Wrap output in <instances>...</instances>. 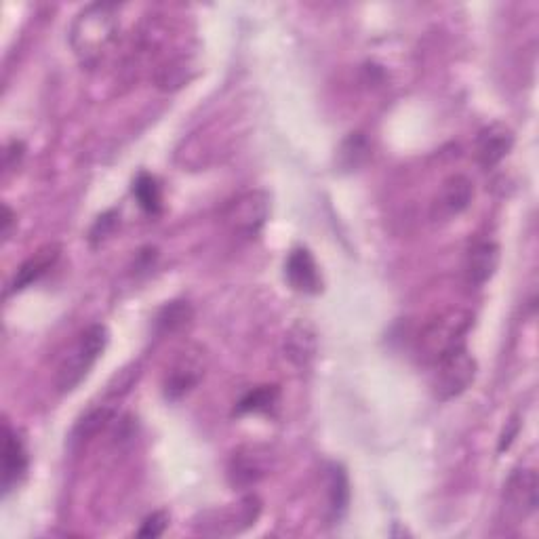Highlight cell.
Instances as JSON below:
<instances>
[{"mask_svg":"<svg viewBox=\"0 0 539 539\" xmlns=\"http://www.w3.org/2000/svg\"><path fill=\"white\" fill-rule=\"evenodd\" d=\"M514 146V133L504 123H491L485 129L478 131L474 152L476 161L483 169H493L510 154Z\"/></svg>","mask_w":539,"mask_h":539,"instance_id":"9","label":"cell"},{"mask_svg":"<svg viewBox=\"0 0 539 539\" xmlns=\"http://www.w3.org/2000/svg\"><path fill=\"white\" fill-rule=\"evenodd\" d=\"M270 472V451L262 447H245L238 449L232 459L228 476L230 483L238 489H249L257 485Z\"/></svg>","mask_w":539,"mask_h":539,"instance_id":"6","label":"cell"},{"mask_svg":"<svg viewBox=\"0 0 539 539\" xmlns=\"http://www.w3.org/2000/svg\"><path fill=\"white\" fill-rule=\"evenodd\" d=\"M369 150L371 148L367 137L363 133H352L342 144V148H339V165L348 171L361 167L367 161Z\"/></svg>","mask_w":539,"mask_h":539,"instance_id":"18","label":"cell"},{"mask_svg":"<svg viewBox=\"0 0 539 539\" xmlns=\"http://www.w3.org/2000/svg\"><path fill=\"white\" fill-rule=\"evenodd\" d=\"M203 352L201 350H186L177 356V361L165 375V396L169 401L186 396L203 377Z\"/></svg>","mask_w":539,"mask_h":539,"instance_id":"7","label":"cell"},{"mask_svg":"<svg viewBox=\"0 0 539 539\" xmlns=\"http://www.w3.org/2000/svg\"><path fill=\"white\" fill-rule=\"evenodd\" d=\"M106 344L108 331L104 325H91L89 329H85L57 369V390L66 394L81 386L83 379L97 363V358L106 350Z\"/></svg>","mask_w":539,"mask_h":539,"instance_id":"3","label":"cell"},{"mask_svg":"<svg viewBox=\"0 0 539 539\" xmlns=\"http://www.w3.org/2000/svg\"><path fill=\"white\" fill-rule=\"evenodd\" d=\"M537 472L533 468L514 470L506 483V506L518 518H527L537 512Z\"/></svg>","mask_w":539,"mask_h":539,"instance_id":"10","label":"cell"},{"mask_svg":"<svg viewBox=\"0 0 539 539\" xmlns=\"http://www.w3.org/2000/svg\"><path fill=\"white\" fill-rule=\"evenodd\" d=\"M499 266V247L491 241L476 243L466 255V278L470 285L481 287L491 281Z\"/></svg>","mask_w":539,"mask_h":539,"instance_id":"14","label":"cell"},{"mask_svg":"<svg viewBox=\"0 0 539 539\" xmlns=\"http://www.w3.org/2000/svg\"><path fill=\"white\" fill-rule=\"evenodd\" d=\"M24 152H26V146L22 142H17V139H13V142L5 148V171H13L19 167V163H22L24 158Z\"/></svg>","mask_w":539,"mask_h":539,"instance_id":"24","label":"cell"},{"mask_svg":"<svg viewBox=\"0 0 539 539\" xmlns=\"http://www.w3.org/2000/svg\"><path fill=\"white\" fill-rule=\"evenodd\" d=\"M327 497H329V518L333 523L342 521L350 504V481L344 466L331 464L327 470Z\"/></svg>","mask_w":539,"mask_h":539,"instance_id":"16","label":"cell"},{"mask_svg":"<svg viewBox=\"0 0 539 539\" xmlns=\"http://www.w3.org/2000/svg\"><path fill=\"white\" fill-rule=\"evenodd\" d=\"M15 226H17V215L5 205L3 207V238H5V241H9V238H11Z\"/></svg>","mask_w":539,"mask_h":539,"instance_id":"25","label":"cell"},{"mask_svg":"<svg viewBox=\"0 0 539 539\" xmlns=\"http://www.w3.org/2000/svg\"><path fill=\"white\" fill-rule=\"evenodd\" d=\"M114 224H116V213H114V211L104 213L102 217L97 219L95 226L91 228V241H93V243L104 241V238H106V236L112 232Z\"/></svg>","mask_w":539,"mask_h":539,"instance_id":"23","label":"cell"},{"mask_svg":"<svg viewBox=\"0 0 539 539\" xmlns=\"http://www.w3.org/2000/svg\"><path fill=\"white\" fill-rule=\"evenodd\" d=\"M108 422H110V409L99 407V409L89 411L74 428V441H81V443L89 441V438L95 436L99 430H104Z\"/></svg>","mask_w":539,"mask_h":539,"instance_id":"19","label":"cell"},{"mask_svg":"<svg viewBox=\"0 0 539 539\" xmlns=\"http://www.w3.org/2000/svg\"><path fill=\"white\" fill-rule=\"evenodd\" d=\"M278 390L274 386H262L251 390L241 403H238L236 411L238 413H249V411H270V407L276 403Z\"/></svg>","mask_w":539,"mask_h":539,"instance_id":"21","label":"cell"},{"mask_svg":"<svg viewBox=\"0 0 539 539\" xmlns=\"http://www.w3.org/2000/svg\"><path fill=\"white\" fill-rule=\"evenodd\" d=\"M285 276H287L289 285L299 293L314 295L323 289L321 272H318V266L314 262L312 253L304 247L293 249L289 253L287 264H285Z\"/></svg>","mask_w":539,"mask_h":539,"instance_id":"12","label":"cell"},{"mask_svg":"<svg viewBox=\"0 0 539 539\" xmlns=\"http://www.w3.org/2000/svg\"><path fill=\"white\" fill-rule=\"evenodd\" d=\"M167 527H169V514L167 512H154L146 518L142 527H139L137 535L139 537H161Z\"/></svg>","mask_w":539,"mask_h":539,"instance_id":"22","label":"cell"},{"mask_svg":"<svg viewBox=\"0 0 539 539\" xmlns=\"http://www.w3.org/2000/svg\"><path fill=\"white\" fill-rule=\"evenodd\" d=\"M259 512H262V504L255 495L243 497L236 504L234 510L224 512V516H217L211 523H203V533H238L251 525H255Z\"/></svg>","mask_w":539,"mask_h":539,"instance_id":"13","label":"cell"},{"mask_svg":"<svg viewBox=\"0 0 539 539\" xmlns=\"http://www.w3.org/2000/svg\"><path fill=\"white\" fill-rule=\"evenodd\" d=\"M474 316L464 308H449L436 314L417 335V358L428 367L441 363L449 354L466 348V335L472 329Z\"/></svg>","mask_w":539,"mask_h":539,"instance_id":"2","label":"cell"},{"mask_svg":"<svg viewBox=\"0 0 539 539\" xmlns=\"http://www.w3.org/2000/svg\"><path fill=\"white\" fill-rule=\"evenodd\" d=\"M133 194L137 198L139 207H142L146 213L156 215L158 211H161V186H158V182L152 175L139 173L133 184Z\"/></svg>","mask_w":539,"mask_h":539,"instance_id":"17","label":"cell"},{"mask_svg":"<svg viewBox=\"0 0 539 539\" xmlns=\"http://www.w3.org/2000/svg\"><path fill=\"white\" fill-rule=\"evenodd\" d=\"M121 7L93 3L76 15L70 28V47L83 68H95L118 41Z\"/></svg>","mask_w":539,"mask_h":539,"instance_id":"1","label":"cell"},{"mask_svg":"<svg viewBox=\"0 0 539 539\" xmlns=\"http://www.w3.org/2000/svg\"><path fill=\"white\" fill-rule=\"evenodd\" d=\"M270 213V198L262 190H251L236 196L224 209V222L236 236H257Z\"/></svg>","mask_w":539,"mask_h":539,"instance_id":"5","label":"cell"},{"mask_svg":"<svg viewBox=\"0 0 539 539\" xmlns=\"http://www.w3.org/2000/svg\"><path fill=\"white\" fill-rule=\"evenodd\" d=\"M474 198V186L466 175H451L445 179L441 192L434 198L432 203V217L441 219V222H447V219H453L455 215L464 213Z\"/></svg>","mask_w":539,"mask_h":539,"instance_id":"8","label":"cell"},{"mask_svg":"<svg viewBox=\"0 0 539 539\" xmlns=\"http://www.w3.org/2000/svg\"><path fill=\"white\" fill-rule=\"evenodd\" d=\"M59 253H62V249H59L57 245H47L43 249H38L28 262L22 264V268L17 270L13 283H11V291H22L26 289L28 285L36 283L38 278L45 276L59 259Z\"/></svg>","mask_w":539,"mask_h":539,"instance_id":"15","label":"cell"},{"mask_svg":"<svg viewBox=\"0 0 539 539\" xmlns=\"http://www.w3.org/2000/svg\"><path fill=\"white\" fill-rule=\"evenodd\" d=\"M28 451L22 441L9 424L3 426V491H13L19 483L24 481L28 472Z\"/></svg>","mask_w":539,"mask_h":539,"instance_id":"11","label":"cell"},{"mask_svg":"<svg viewBox=\"0 0 539 539\" xmlns=\"http://www.w3.org/2000/svg\"><path fill=\"white\" fill-rule=\"evenodd\" d=\"M190 316H192V310L188 304L171 302L169 306L161 310V314H158L156 325L161 331H175V329H182L190 321Z\"/></svg>","mask_w":539,"mask_h":539,"instance_id":"20","label":"cell"},{"mask_svg":"<svg viewBox=\"0 0 539 539\" xmlns=\"http://www.w3.org/2000/svg\"><path fill=\"white\" fill-rule=\"evenodd\" d=\"M476 379V361L466 348L457 350L432 367L430 386L438 401H451L464 394Z\"/></svg>","mask_w":539,"mask_h":539,"instance_id":"4","label":"cell"}]
</instances>
